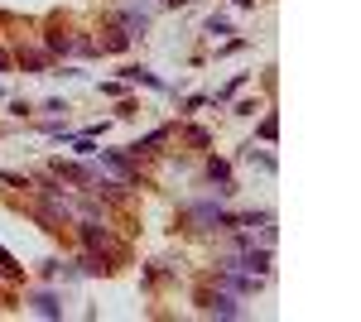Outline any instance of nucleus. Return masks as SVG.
Listing matches in <instances>:
<instances>
[{
    "instance_id": "obj_10",
    "label": "nucleus",
    "mask_w": 361,
    "mask_h": 322,
    "mask_svg": "<svg viewBox=\"0 0 361 322\" xmlns=\"http://www.w3.org/2000/svg\"><path fill=\"white\" fill-rule=\"evenodd\" d=\"M275 135H279V120H275V116H265V120H260V140H275Z\"/></svg>"
},
{
    "instance_id": "obj_12",
    "label": "nucleus",
    "mask_w": 361,
    "mask_h": 322,
    "mask_svg": "<svg viewBox=\"0 0 361 322\" xmlns=\"http://www.w3.org/2000/svg\"><path fill=\"white\" fill-rule=\"evenodd\" d=\"M82 269H87V274H102V269H106V260H97V255H82Z\"/></svg>"
},
{
    "instance_id": "obj_11",
    "label": "nucleus",
    "mask_w": 361,
    "mask_h": 322,
    "mask_svg": "<svg viewBox=\"0 0 361 322\" xmlns=\"http://www.w3.org/2000/svg\"><path fill=\"white\" fill-rule=\"evenodd\" d=\"M121 25H126V29H135V34H140V29H149V15H126Z\"/></svg>"
},
{
    "instance_id": "obj_6",
    "label": "nucleus",
    "mask_w": 361,
    "mask_h": 322,
    "mask_svg": "<svg viewBox=\"0 0 361 322\" xmlns=\"http://www.w3.org/2000/svg\"><path fill=\"white\" fill-rule=\"evenodd\" d=\"M207 173H212V183H222V192H231V168H226V163H207Z\"/></svg>"
},
{
    "instance_id": "obj_4",
    "label": "nucleus",
    "mask_w": 361,
    "mask_h": 322,
    "mask_svg": "<svg viewBox=\"0 0 361 322\" xmlns=\"http://www.w3.org/2000/svg\"><path fill=\"white\" fill-rule=\"evenodd\" d=\"M82 241H87V250H97V245H111V236H106V226H92V221H82Z\"/></svg>"
},
{
    "instance_id": "obj_1",
    "label": "nucleus",
    "mask_w": 361,
    "mask_h": 322,
    "mask_svg": "<svg viewBox=\"0 0 361 322\" xmlns=\"http://www.w3.org/2000/svg\"><path fill=\"white\" fill-rule=\"evenodd\" d=\"M202 308H207V313H222V318H236V313H241L236 298H226V294H202Z\"/></svg>"
},
{
    "instance_id": "obj_14",
    "label": "nucleus",
    "mask_w": 361,
    "mask_h": 322,
    "mask_svg": "<svg viewBox=\"0 0 361 322\" xmlns=\"http://www.w3.org/2000/svg\"><path fill=\"white\" fill-rule=\"evenodd\" d=\"M5 68H10V54H5V49H0V73H5Z\"/></svg>"
},
{
    "instance_id": "obj_3",
    "label": "nucleus",
    "mask_w": 361,
    "mask_h": 322,
    "mask_svg": "<svg viewBox=\"0 0 361 322\" xmlns=\"http://www.w3.org/2000/svg\"><path fill=\"white\" fill-rule=\"evenodd\" d=\"M29 303H34V313H39V318H58V313H63V308H58V298H54V294H34V298H29Z\"/></svg>"
},
{
    "instance_id": "obj_5",
    "label": "nucleus",
    "mask_w": 361,
    "mask_h": 322,
    "mask_svg": "<svg viewBox=\"0 0 361 322\" xmlns=\"http://www.w3.org/2000/svg\"><path fill=\"white\" fill-rule=\"evenodd\" d=\"M58 178H68V183H92V168H78V163H58Z\"/></svg>"
},
{
    "instance_id": "obj_7",
    "label": "nucleus",
    "mask_w": 361,
    "mask_h": 322,
    "mask_svg": "<svg viewBox=\"0 0 361 322\" xmlns=\"http://www.w3.org/2000/svg\"><path fill=\"white\" fill-rule=\"evenodd\" d=\"M20 63H25L29 73H39V68H49V58H44V54H34V49H29V54L20 49Z\"/></svg>"
},
{
    "instance_id": "obj_9",
    "label": "nucleus",
    "mask_w": 361,
    "mask_h": 322,
    "mask_svg": "<svg viewBox=\"0 0 361 322\" xmlns=\"http://www.w3.org/2000/svg\"><path fill=\"white\" fill-rule=\"evenodd\" d=\"M207 34H217V39H222V34H231V20H222V15H212V20H207Z\"/></svg>"
},
{
    "instance_id": "obj_13",
    "label": "nucleus",
    "mask_w": 361,
    "mask_h": 322,
    "mask_svg": "<svg viewBox=\"0 0 361 322\" xmlns=\"http://www.w3.org/2000/svg\"><path fill=\"white\" fill-rule=\"evenodd\" d=\"M0 269H5V274H15V260H10L5 250H0Z\"/></svg>"
},
{
    "instance_id": "obj_8",
    "label": "nucleus",
    "mask_w": 361,
    "mask_h": 322,
    "mask_svg": "<svg viewBox=\"0 0 361 322\" xmlns=\"http://www.w3.org/2000/svg\"><path fill=\"white\" fill-rule=\"evenodd\" d=\"M126 44H130V34H106V39H102V49H111V54H121Z\"/></svg>"
},
{
    "instance_id": "obj_2",
    "label": "nucleus",
    "mask_w": 361,
    "mask_h": 322,
    "mask_svg": "<svg viewBox=\"0 0 361 322\" xmlns=\"http://www.w3.org/2000/svg\"><path fill=\"white\" fill-rule=\"evenodd\" d=\"M102 168H111V173L121 178V183H135V168H130V163L121 159V154H102Z\"/></svg>"
}]
</instances>
